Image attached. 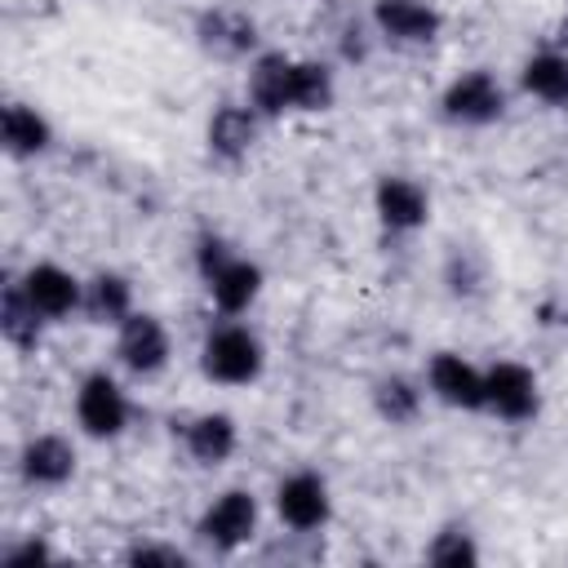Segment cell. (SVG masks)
I'll return each mask as SVG.
<instances>
[{"label": "cell", "instance_id": "d4e9b609", "mask_svg": "<svg viewBox=\"0 0 568 568\" xmlns=\"http://www.w3.org/2000/svg\"><path fill=\"white\" fill-rule=\"evenodd\" d=\"M235 257V248L222 240V235H204L200 244H195V266H200V280H213L226 262Z\"/></svg>", "mask_w": 568, "mask_h": 568}, {"label": "cell", "instance_id": "52a82bcc", "mask_svg": "<svg viewBox=\"0 0 568 568\" xmlns=\"http://www.w3.org/2000/svg\"><path fill=\"white\" fill-rule=\"evenodd\" d=\"M115 355H120V364L129 373H142V377L160 373L169 364V333H164V324L155 315H146V311H133L129 320L115 324Z\"/></svg>", "mask_w": 568, "mask_h": 568}, {"label": "cell", "instance_id": "83f0119b", "mask_svg": "<svg viewBox=\"0 0 568 568\" xmlns=\"http://www.w3.org/2000/svg\"><path fill=\"white\" fill-rule=\"evenodd\" d=\"M342 53H346L351 62H359V58L368 53V40H364V27H351V31H346V40H342Z\"/></svg>", "mask_w": 568, "mask_h": 568}, {"label": "cell", "instance_id": "44dd1931", "mask_svg": "<svg viewBox=\"0 0 568 568\" xmlns=\"http://www.w3.org/2000/svg\"><path fill=\"white\" fill-rule=\"evenodd\" d=\"M84 315L98 320V324H120L133 315V288L124 275L115 271H98L89 284H84Z\"/></svg>", "mask_w": 568, "mask_h": 568}, {"label": "cell", "instance_id": "4fadbf2b", "mask_svg": "<svg viewBox=\"0 0 568 568\" xmlns=\"http://www.w3.org/2000/svg\"><path fill=\"white\" fill-rule=\"evenodd\" d=\"M288 75H293V58L284 53H257L248 67V106L271 120L288 111Z\"/></svg>", "mask_w": 568, "mask_h": 568}, {"label": "cell", "instance_id": "4316f807", "mask_svg": "<svg viewBox=\"0 0 568 568\" xmlns=\"http://www.w3.org/2000/svg\"><path fill=\"white\" fill-rule=\"evenodd\" d=\"M36 559H49V546L44 541H22V546H9L4 550V564H36Z\"/></svg>", "mask_w": 568, "mask_h": 568}, {"label": "cell", "instance_id": "cb8c5ba5", "mask_svg": "<svg viewBox=\"0 0 568 568\" xmlns=\"http://www.w3.org/2000/svg\"><path fill=\"white\" fill-rule=\"evenodd\" d=\"M426 559L435 564V568H470L475 559H479V546L470 541V532L466 528H444V532H435V541L426 546Z\"/></svg>", "mask_w": 568, "mask_h": 568}, {"label": "cell", "instance_id": "8992f818", "mask_svg": "<svg viewBox=\"0 0 568 568\" xmlns=\"http://www.w3.org/2000/svg\"><path fill=\"white\" fill-rule=\"evenodd\" d=\"M75 417H80L84 435H93V439L120 435L124 422H129V399H124L120 382L106 377V373H89L75 390Z\"/></svg>", "mask_w": 568, "mask_h": 568}, {"label": "cell", "instance_id": "9c48e42d", "mask_svg": "<svg viewBox=\"0 0 568 568\" xmlns=\"http://www.w3.org/2000/svg\"><path fill=\"white\" fill-rule=\"evenodd\" d=\"M373 27L395 44H430L439 36L444 18L430 0H377Z\"/></svg>", "mask_w": 568, "mask_h": 568}, {"label": "cell", "instance_id": "603a6c76", "mask_svg": "<svg viewBox=\"0 0 568 568\" xmlns=\"http://www.w3.org/2000/svg\"><path fill=\"white\" fill-rule=\"evenodd\" d=\"M373 408H377L382 422H390V426H408V422L422 413V390H417L408 377L390 373V377H382V382L373 386Z\"/></svg>", "mask_w": 568, "mask_h": 568}, {"label": "cell", "instance_id": "30bf717a", "mask_svg": "<svg viewBox=\"0 0 568 568\" xmlns=\"http://www.w3.org/2000/svg\"><path fill=\"white\" fill-rule=\"evenodd\" d=\"M426 382H430V395L448 408H484V373L462 359L457 351H439L426 368Z\"/></svg>", "mask_w": 568, "mask_h": 568}, {"label": "cell", "instance_id": "277c9868", "mask_svg": "<svg viewBox=\"0 0 568 568\" xmlns=\"http://www.w3.org/2000/svg\"><path fill=\"white\" fill-rule=\"evenodd\" d=\"M275 515L284 528L293 532H320L333 515V497H328V484L311 470H297L288 475L280 488H275Z\"/></svg>", "mask_w": 568, "mask_h": 568}, {"label": "cell", "instance_id": "484cf974", "mask_svg": "<svg viewBox=\"0 0 568 568\" xmlns=\"http://www.w3.org/2000/svg\"><path fill=\"white\" fill-rule=\"evenodd\" d=\"M129 564H182V555L173 546H133Z\"/></svg>", "mask_w": 568, "mask_h": 568}, {"label": "cell", "instance_id": "7c38bea8", "mask_svg": "<svg viewBox=\"0 0 568 568\" xmlns=\"http://www.w3.org/2000/svg\"><path fill=\"white\" fill-rule=\"evenodd\" d=\"M373 204L390 231H417L430 217V195L413 178H382L373 191Z\"/></svg>", "mask_w": 568, "mask_h": 568}, {"label": "cell", "instance_id": "9a60e30c", "mask_svg": "<svg viewBox=\"0 0 568 568\" xmlns=\"http://www.w3.org/2000/svg\"><path fill=\"white\" fill-rule=\"evenodd\" d=\"M18 466H22V475L31 484L58 488V484H67L75 475V448H71L67 435H36V439H27Z\"/></svg>", "mask_w": 568, "mask_h": 568}, {"label": "cell", "instance_id": "7a4b0ae2", "mask_svg": "<svg viewBox=\"0 0 568 568\" xmlns=\"http://www.w3.org/2000/svg\"><path fill=\"white\" fill-rule=\"evenodd\" d=\"M484 408L506 417V422H528L541 408V390L528 364L515 359H497L493 368H484Z\"/></svg>", "mask_w": 568, "mask_h": 568}, {"label": "cell", "instance_id": "5b68a950", "mask_svg": "<svg viewBox=\"0 0 568 568\" xmlns=\"http://www.w3.org/2000/svg\"><path fill=\"white\" fill-rule=\"evenodd\" d=\"M444 115L457 120V124H493L501 111H506V89L497 84L493 71H462L444 98H439Z\"/></svg>", "mask_w": 568, "mask_h": 568}, {"label": "cell", "instance_id": "3957f363", "mask_svg": "<svg viewBox=\"0 0 568 568\" xmlns=\"http://www.w3.org/2000/svg\"><path fill=\"white\" fill-rule=\"evenodd\" d=\"M195 532L217 546V550H235L257 532V497L248 488H226L222 497L209 501V510L200 515Z\"/></svg>", "mask_w": 568, "mask_h": 568}, {"label": "cell", "instance_id": "6da1fadb", "mask_svg": "<svg viewBox=\"0 0 568 568\" xmlns=\"http://www.w3.org/2000/svg\"><path fill=\"white\" fill-rule=\"evenodd\" d=\"M266 355H262V342L253 328L244 324H217L209 337H204V351H200V368L204 377L222 382V386H248L257 373H262Z\"/></svg>", "mask_w": 568, "mask_h": 568}, {"label": "cell", "instance_id": "e0dca14e", "mask_svg": "<svg viewBox=\"0 0 568 568\" xmlns=\"http://www.w3.org/2000/svg\"><path fill=\"white\" fill-rule=\"evenodd\" d=\"M0 142H4L9 155H40L53 142V129L36 106L9 102L4 115H0Z\"/></svg>", "mask_w": 568, "mask_h": 568}, {"label": "cell", "instance_id": "ac0fdd59", "mask_svg": "<svg viewBox=\"0 0 568 568\" xmlns=\"http://www.w3.org/2000/svg\"><path fill=\"white\" fill-rule=\"evenodd\" d=\"M40 328H44V315L36 311L27 288L18 280H9L4 293H0V333H4V342L18 346V351H31L40 342Z\"/></svg>", "mask_w": 568, "mask_h": 568}, {"label": "cell", "instance_id": "8fae6325", "mask_svg": "<svg viewBox=\"0 0 568 568\" xmlns=\"http://www.w3.org/2000/svg\"><path fill=\"white\" fill-rule=\"evenodd\" d=\"M195 40H200V49L213 53V58H244V53H253V44H257V27H253L248 13L222 4V9L200 13Z\"/></svg>", "mask_w": 568, "mask_h": 568}, {"label": "cell", "instance_id": "5bb4252c", "mask_svg": "<svg viewBox=\"0 0 568 568\" xmlns=\"http://www.w3.org/2000/svg\"><path fill=\"white\" fill-rule=\"evenodd\" d=\"M257 111L244 102H222L217 111H213V120H209V151L217 155V160H244L248 155V146L257 142Z\"/></svg>", "mask_w": 568, "mask_h": 568}, {"label": "cell", "instance_id": "7402d4cb", "mask_svg": "<svg viewBox=\"0 0 568 568\" xmlns=\"http://www.w3.org/2000/svg\"><path fill=\"white\" fill-rule=\"evenodd\" d=\"M337 98L333 71L324 62H293L288 75V111H328Z\"/></svg>", "mask_w": 568, "mask_h": 568}, {"label": "cell", "instance_id": "ba28073f", "mask_svg": "<svg viewBox=\"0 0 568 568\" xmlns=\"http://www.w3.org/2000/svg\"><path fill=\"white\" fill-rule=\"evenodd\" d=\"M18 284L27 288V297L36 302V311L44 320H67V315L84 311V284L58 262H36Z\"/></svg>", "mask_w": 568, "mask_h": 568}, {"label": "cell", "instance_id": "2e32d148", "mask_svg": "<svg viewBox=\"0 0 568 568\" xmlns=\"http://www.w3.org/2000/svg\"><path fill=\"white\" fill-rule=\"evenodd\" d=\"M204 284H209V297H213V306H217L222 315H240V311H248V306L257 302V293H262V266L235 253V257H231L213 280H204Z\"/></svg>", "mask_w": 568, "mask_h": 568}, {"label": "cell", "instance_id": "ffe728a7", "mask_svg": "<svg viewBox=\"0 0 568 568\" xmlns=\"http://www.w3.org/2000/svg\"><path fill=\"white\" fill-rule=\"evenodd\" d=\"M524 89L546 106H568V53L541 49L524 62Z\"/></svg>", "mask_w": 568, "mask_h": 568}, {"label": "cell", "instance_id": "d6986e66", "mask_svg": "<svg viewBox=\"0 0 568 568\" xmlns=\"http://www.w3.org/2000/svg\"><path fill=\"white\" fill-rule=\"evenodd\" d=\"M235 439H240V430H235V417H226V413H200V417L186 426V453H191L200 466L226 462V457L235 453Z\"/></svg>", "mask_w": 568, "mask_h": 568}]
</instances>
